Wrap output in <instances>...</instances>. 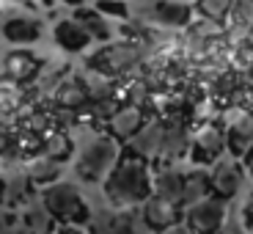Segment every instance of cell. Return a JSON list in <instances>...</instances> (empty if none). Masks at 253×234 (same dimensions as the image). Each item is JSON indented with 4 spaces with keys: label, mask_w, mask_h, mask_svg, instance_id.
I'll list each match as a JSON object with an SVG mask.
<instances>
[{
    "label": "cell",
    "mask_w": 253,
    "mask_h": 234,
    "mask_svg": "<svg viewBox=\"0 0 253 234\" xmlns=\"http://www.w3.org/2000/svg\"><path fill=\"white\" fill-rule=\"evenodd\" d=\"M182 223L193 234H217L228 223V201L212 193L204 201L187 204L182 212Z\"/></svg>",
    "instance_id": "obj_5"
},
{
    "label": "cell",
    "mask_w": 253,
    "mask_h": 234,
    "mask_svg": "<svg viewBox=\"0 0 253 234\" xmlns=\"http://www.w3.org/2000/svg\"><path fill=\"white\" fill-rule=\"evenodd\" d=\"M3 234H33V232L22 218H11V221L6 223V229H3Z\"/></svg>",
    "instance_id": "obj_31"
},
{
    "label": "cell",
    "mask_w": 253,
    "mask_h": 234,
    "mask_svg": "<svg viewBox=\"0 0 253 234\" xmlns=\"http://www.w3.org/2000/svg\"><path fill=\"white\" fill-rule=\"evenodd\" d=\"M231 11H234L240 25H245V28L253 25V0H237L234 6H231Z\"/></svg>",
    "instance_id": "obj_29"
},
{
    "label": "cell",
    "mask_w": 253,
    "mask_h": 234,
    "mask_svg": "<svg viewBox=\"0 0 253 234\" xmlns=\"http://www.w3.org/2000/svg\"><path fill=\"white\" fill-rule=\"evenodd\" d=\"M143 22L149 25H160V28H184L193 19V6L184 0H143L135 8Z\"/></svg>",
    "instance_id": "obj_6"
},
{
    "label": "cell",
    "mask_w": 253,
    "mask_h": 234,
    "mask_svg": "<svg viewBox=\"0 0 253 234\" xmlns=\"http://www.w3.org/2000/svg\"><path fill=\"white\" fill-rule=\"evenodd\" d=\"M85 226L88 234H135L132 209H96Z\"/></svg>",
    "instance_id": "obj_10"
},
{
    "label": "cell",
    "mask_w": 253,
    "mask_h": 234,
    "mask_svg": "<svg viewBox=\"0 0 253 234\" xmlns=\"http://www.w3.org/2000/svg\"><path fill=\"white\" fill-rule=\"evenodd\" d=\"M3 36L11 45H36L42 39V22L33 17H8L3 22Z\"/></svg>",
    "instance_id": "obj_17"
},
{
    "label": "cell",
    "mask_w": 253,
    "mask_h": 234,
    "mask_svg": "<svg viewBox=\"0 0 253 234\" xmlns=\"http://www.w3.org/2000/svg\"><path fill=\"white\" fill-rule=\"evenodd\" d=\"M251 234H253V229H251Z\"/></svg>",
    "instance_id": "obj_40"
},
{
    "label": "cell",
    "mask_w": 253,
    "mask_h": 234,
    "mask_svg": "<svg viewBox=\"0 0 253 234\" xmlns=\"http://www.w3.org/2000/svg\"><path fill=\"white\" fill-rule=\"evenodd\" d=\"M231 6H234V0H198L196 3L198 14L215 19V22H223L226 14H231Z\"/></svg>",
    "instance_id": "obj_27"
},
{
    "label": "cell",
    "mask_w": 253,
    "mask_h": 234,
    "mask_svg": "<svg viewBox=\"0 0 253 234\" xmlns=\"http://www.w3.org/2000/svg\"><path fill=\"white\" fill-rule=\"evenodd\" d=\"M55 234H83V232H80L77 226H63V229H58Z\"/></svg>",
    "instance_id": "obj_36"
},
{
    "label": "cell",
    "mask_w": 253,
    "mask_h": 234,
    "mask_svg": "<svg viewBox=\"0 0 253 234\" xmlns=\"http://www.w3.org/2000/svg\"><path fill=\"white\" fill-rule=\"evenodd\" d=\"M242 223H245L248 229H253V193L248 196L245 207H242Z\"/></svg>",
    "instance_id": "obj_32"
},
{
    "label": "cell",
    "mask_w": 253,
    "mask_h": 234,
    "mask_svg": "<svg viewBox=\"0 0 253 234\" xmlns=\"http://www.w3.org/2000/svg\"><path fill=\"white\" fill-rule=\"evenodd\" d=\"M31 193H33V182L28 179V174H11V177L3 179L0 185V204L8 209H17V207H25L31 201Z\"/></svg>",
    "instance_id": "obj_18"
},
{
    "label": "cell",
    "mask_w": 253,
    "mask_h": 234,
    "mask_svg": "<svg viewBox=\"0 0 253 234\" xmlns=\"http://www.w3.org/2000/svg\"><path fill=\"white\" fill-rule=\"evenodd\" d=\"M223 152H226V135H223L215 124L201 127L198 135L190 140V154H193V160H198V163H215Z\"/></svg>",
    "instance_id": "obj_11"
},
{
    "label": "cell",
    "mask_w": 253,
    "mask_h": 234,
    "mask_svg": "<svg viewBox=\"0 0 253 234\" xmlns=\"http://www.w3.org/2000/svg\"><path fill=\"white\" fill-rule=\"evenodd\" d=\"M52 39H55V45L66 52H83L85 47H91L88 31H85L75 17L58 19L55 25H52Z\"/></svg>",
    "instance_id": "obj_14"
},
{
    "label": "cell",
    "mask_w": 253,
    "mask_h": 234,
    "mask_svg": "<svg viewBox=\"0 0 253 234\" xmlns=\"http://www.w3.org/2000/svg\"><path fill=\"white\" fill-rule=\"evenodd\" d=\"M163 135H165V127L160 121L143 124L132 138L126 140V152L146 160V163H154V160H160V152H163Z\"/></svg>",
    "instance_id": "obj_8"
},
{
    "label": "cell",
    "mask_w": 253,
    "mask_h": 234,
    "mask_svg": "<svg viewBox=\"0 0 253 234\" xmlns=\"http://www.w3.org/2000/svg\"><path fill=\"white\" fill-rule=\"evenodd\" d=\"M72 152H75V143H72L69 135L55 133V135H50V138L44 140V154H50V157L61 160V163H66V160L72 157Z\"/></svg>",
    "instance_id": "obj_26"
},
{
    "label": "cell",
    "mask_w": 253,
    "mask_h": 234,
    "mask_svg": "<svg viewBox=\"0 0 253 234\" xmlns=\"http://www.w3.org/2000/svg\"><path fill=\"white\" fill-rule=\"evenodd\" d=\"M61 171H63L61 160L50 157V154H42V157L31 160V165H28V179H31L36 187H47V185L61 179Z\"/></svg>",
    "instance_id": "obj_20"
},
{
    "label": "cell",
    "mask_w": 253,
    "mask_h": 234,
    "mask_svg": "<svg viewBox=\"0 0 253 234\" xmlns=\"http://www.w3.org/2000/svg\"><path fill=\"white\" fill-rule=\"evenodd\" d=\"M58 102L63 108H83L88 102V91L83 86V77H66L58 83Z\"/></svg>",
    "instance_id": "obj_24"
},
{
    "label": "cell",
    "mask_w": 253,
    "mask_h": 234,
    "mask_svg": "<svg viewBox=\"0 0 253 234\" xmlns=\"http://www.w3.org/2000/svg\"><path fill=\"white\" fill-rule=\"evenodd\" d=\"M17 3H28V6H36V0H17Z\"/></svg>",
    "instance_id": "obj_38"
},
{
    "label": "cell",
    "mask_w": 253,
    "mask_h": 234,
    "mask_svg": "<svg viewBox=\"0 0 253 234\" xmlns=\"http://www.w3.org/2000/svg\"><path fill=\"white\" fill-rule=\"evenodd\" d=\"M190 135L184 127L173 124V127H165V135H163V152H160V160H179L184 152L190 149Z\"/></svg>",
    "instance_id": "obj_23"
},
{
    "label": "cell",
    "mask_w": 253,
    "mask_h": 234,
    "mask_svg": "<svg viewBox=\"0 0 253 234\" xmlns=\"http://www.w3.org/2000/svg\"><path fill=\"white\" fill-rule=\"evenodd\" d=\"M42 75V61L28 50L8 52L3 58V77L11 83H31L33 77Z\"/></svg>",
    "instance_id": "obj_12"
},
{
    "label": "cell",
    "mask_w": 253,
    "mask_h": 234,
    "mask_svg": "<svg viewBox=\"0 0 253 234\" xmlns=\"http://www.w3.org/2000/svg\"><path fill=\"white\" fill-rule=\"evenodd\" d=\"M121 157V146L113 135H96L94 140L83 146V152L75 160V177L83 185H96L113 171V165Z\"/></svg>",
    "instance_id": "obj_2"
},
{
    "label": "cell",
    "mask_w": 253,
    "mask_h": 234,
    "mask_svg": "<svg viewBox=\"0 0 253 234\" xmlns=\"http://www.w3.org/2000/svg\"><path fill=\"white\" fill-rule=\"evenodd\" d=\"M226 149L234 154L237 160L240 157H248L253 152V116H242L240 121L231 124L226 135Z\"/></svg>",
    "instance_id": "obj_19"
},
{
    "label": "cell",
    "mask_w": 253,
    "mask_h": 234,
    "mask_svg": "<svg viewBox=\"0 0 253 234\" xmlns=\"http://www.w3.org/2000/svg\"><path fill=\"white\" fill-rule=\"evenodd\" d=\"M251 174H253V152H251Z\"/></svg>",
    "instance_id": "obj_39"
},
{
    "label": "cell",
    "mask_w": 253,
    "mask_h": 234,
    "mask_svg": "<svg viewBox=\"0 0 253 234\" xmlns=\"http://www.w3.org/2000/svg\"><path fill=\"white\" fill-rule=\"evenodd\" d=\"M217 234H240V226H234V223H226V226H223Z\"/></svg>",
    "instance_id": "obj_35"
},
{
    "label": "cell",
    "mask_w": 253,
    "mask_h": 234,
    "mask_svg": "<svg viewBox=\"0 0 253 234\" xmlns=\"http://www.w3.org/2000/svg\"><path fill=\"white\" fill-rule=\"evenodd\" d=\"M152 193L171 204H179L182 207L184 198V174L179 171L176 165H163L157 174L152 177Z\"/></svg>",
    "instance_id": "obj_13"
},
{
    "label": "cell",
    "mask_w": 253,
    "mask_h": 234,
    "mask_svg": "<svg viewBox=\"0 0 253 234\" xmlns=\"http://www.w3.org/2000/svg\"><path fill=\"white\" fill-rule=\"evenodd\" d=\"M215 33H220V22H215V19H198V22H193V36L198 39H209V36H215Z\"/></svg>",
    "instance_id": "obj_30"
},
{
    "label": "cell",
    "mask_w": 253,
    "mask_h": 234,
    "mask_svg": "<svg viewBox=\"0 0 253 234\" xmlns=\"http://www.w3.org/2000/svg\"><path fill=\"white\" fill-rule=\"evenodd\" d=\"M209 177H212V193L226 198V201H231L240 193L242 182H245V168L240 165L237 157L234 160H217V163H212Z\"/></svg>",
    "instance_id": "obj_7"
},
{
    "label": "cell",
    "mask_w": 253,
    "mask_h": 234,
    "mask_svg": "<svg viewBox=\"0 0 253 234\" xmlns=\"http://www.w3.org/2000/svg\"><path fill=\"white\" fill-rule=\"evenodd\" d=\"M22 221L31 226L33 234H55L58 232V218L52 215L50 207L42 201V196L31 198V201L22 207Z\"/></svg>",
    "instance_id": "obj_16"
},
{
    "label": "cell",
    "mask_w": 253,
    "mask_h": 234,
    "mask_svg": "<svg viewBox=\"0 0 253 234\" xmlns=\"http://www.w3.org/2000/svg\"><path fill=\"white\" fill-rule=\"evenodd\" d=\"M143 127V113L138 105H121L113 116L108 119V133L113 135L119 143H126Z\"/></svg>",
    "instance_id": "obj_15"
},
{
    "label": "cell",
    "mask_w": 253,
    "mask_h": 234,
    "mask_svg": "<svg viewBox=\"0 0 253 234\" xmlns=\"http://www.w3.org/2000/svg\"><path fill=\"white\" fill-rule=\"evenodd\" d=\"M146 52L149 47H143L140 42H113V45H105L99 47L96 52H91L85 66L91 72H99L105 77H121V75H129L146 61Z\"/></svg>",
    "instance_id": "obj_3"
},
{
    "label": "cell",
    "mask_w": 253,
    "mask_h": 234,
    "mask_svg": "<svg viewBox=\"0 0 253 234\" xmlns=\"http://www.w3.org/2000/svg\"><path fill=\"white\" fill-rule=\"evenodd\" d=\"M212 196V177H209L207 168H193L190 174H184V198L182 204H196L204 198Z\"/></svg>",
    "instance_id": "obj_22"
},
{
    "label": "cell",
    "mask_w": 253,
    "mask_h": 234,
    "mask_svg": "<svg viewBox=\"0 0 253 234\" xmlns=\"http://www.w3.org/2000/svg\"><path fill=\"white\" fill-rule=\"evenodd\" d=\"M42 201L50 207V212L66 226H85L91 218V209L83 198L80 187L75 182H52L42 190Z\"/></svg>",
    "instance_id": "obj_4"
},
{
    "label": "cell",
    "mask_w": 253,
    "mask_h": 234,
    "mask_svg": "<svg viewBox=\"0 0 253 234\" xmlns=\"http://www.w3.org/2000/svg\"><path fill=\"white\" fill-rule=\"evenodd\" d=\"M102 193L116 209H132L140 207L146 198L152 196V174L149 163L135 154L119 157L113 171L102 179Z\"/></svg>",
    "instance_id": "obj_1"
},
{
    "label": "cell",
    "mask_w": 253,
    "mask_h": 234,
    "mask_svg": "<svg viewBox=\"0 0 253 234\" xmlns=\"http://www.w3.org/2000/svg\"><path fill=\"white\" fill-rule=\"evenodd\" d=\"M157 234H193V232H190V229H187V226H184V223H182V221H179V223H173V226H168V229H163V232H157Z\"/></svg>",
    "instance_id": "obj_33"
},
{
    "label": "cell",
    "mask_w": 253,
    "mask_h": 234,
    "mask_svg": "<svg viewBox=\"0 0 253 234\" xmlns=\"http://www.w3.org/2000/svg\"><path fill=\"white\" fill-rule=\"evenodd\" d=\"M83 86H85V91H88V99H108V96H113V77H105L99 75V72H91L83 77Z\"/></svg>",
    "instance_id": "obj_25"
},
{
    "label": "cell",
    "mask_w": 253,
    "mask_h": 234,
    "mask_svg": "<svg viewBox=\"0 0 253 234\" xmlns=\"http://www.w3.org/2000/svg\"><path fill=\"white\" fill-rule=\"evenodd\" d=\"M8 221H11V209L0 204V234H3V229H6V223H8Z\"/></svg>",
    "instance_id": "obj_34"
},
{
    "label": "cell",
    "mask_w": 253,
    "mask_h": 234,
    "mask_svg": "<svg viewBox=\"0 0 253 234\" xmlns=\"http://www.w3.org/2000/svg\"><path fill=\"white\" fill-rule=\"evenodd\" d=\"M138 212H140V218H143V221H146V226L152 229L154 234L182 221V209H179V204L165 201V198L154 196V193H152L149 198H146L143 204H140V207H138Z\"/></svg>",
    "instance_id": "obj_9"
},
{
    "label": "cell",
    "mask_w": 253,
    "mask_h": 234,
    "mask_svg": "<svg viewBox=\"0 0 253 234\" xmlns=\"http://www.w3.org/2000/svg\"><path fill=\"white\" fill-rule=\"evenodd\" d=\"M61 3H66V6H83V3H88V0H61Z\"/></svg>",
    "instance_id": "obj_37"
},
{
    "label": "cell",
    "mask_w": 253,
    "mask_h": 234,
    "mask_svg": "<svg viewBox=\"0 0 253 234\" xmlns=\"http://www.w3.org/2000/svg\"><path fill=\"white\" fill-rule=\"evenodd\" d=\"M96 8H99L105 17H116V19H126V17H129V8H126L124 0H99Z\"/></svg>",
    "instance_id": "obj_28"
},
{
    "label": "cell",
    "mask_w": 253,
    "mask_h": 234,
    "mask_svg": "<svg viewBox=\"0 0 253 234\" xmlns=\"http://www.w3.org/2000/svg\"><path fill=\"white\" fill-rule=\"evenodd\" d=\"M75 19L80 22L85 31H88V36H91V42H108L110 39V25H108V17L99 11V8H85V6H77V11H75Z\"/></svg>",
    "instance_id": "obj_21"
}]
</instances>
